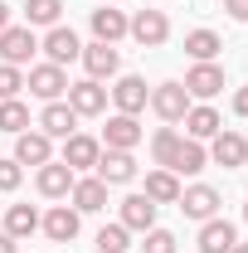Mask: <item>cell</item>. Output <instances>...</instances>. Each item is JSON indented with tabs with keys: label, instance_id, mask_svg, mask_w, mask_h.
I'll return each mask as SVG.
<instances>
[{
	"label": "cell",
	"instance_id": "15",
	"mask_svg": "<svg viewBox=\"0 0 248 253\" xmlns=\"http://www.w3.org/2000/svg\"><path fill=\"white\" fill-rule=\"evenodd\" d=\"M180 210H185L190 219H214L219 214V190H209V185H190V190H180V200H175Z\"/></svg>",
	"mask_w": 248,
	"mask_h": 253
},
{
	"label": "cell",
	"instance_id": "6",
	"mask_svg": "<svg viewBox=\"0 0 248 253\" xmlns=\"http://www.w3.org/2000/svg\"><path fill=\"white\" fill-rule=\"evenodd\" d=\"M141 136H146L141 122L126 117V112H117V117H107V126H102V151H131Z\"/></svg>",
	"mask_w": 248,
	"mask_h": 253
},
{
	"label": "cell",
	"instance_id": "31",
	"mask_svg": "<svg viewBox=\"0 0 248 253\" xmlns=\"http://www.w3.org/2000/svg\"><path fill=\"white\" fill-rule=\"evenodd\" d=\"M126 234H131V229H122V224H102V229H97V253H126L131 249Z\"/></svg>",
	"mask_w": 248,
	"mask_h": 253
},
{
	"label": "cell",
	"instance_id": "18",
	"mask_svg": "<svg viewBox=\"0 0 248 253\" xmlns=\"http://www.w3.org/2000/svg\"><path fill=\"white\" fill-rule=\"evenodd\" d=\"M73 210L78 214H97V210H107V185L97 180V175H88V180H73Z\"/></svg>",
	"mask_w": 248,
	"mask_h": 253
},
{
	"label": "cell",
	"instance_id": "35",
	"mask_svg": "<svg viewBox=\"0 0 248 253\" xmlns=\"http://www.w3.org/2000/svg\"><path fill=\"white\" fill-rule=\"evenodd\" d=\"M224 10H229L234 20H248V0H224Z\"/></svg>",
	"mask_w": 248,
	"mask_h": 253
},
{
	"label": "cell",
	"instance_id": "26",
	"mask_svg": "<svg viewBox=\"0 0 248 253\" xmlns=\"http://www.w3.org/2000/svg\"><path fill=\"white\" fill-rule=\"evenodd\" d=\"M219 49H224V39H219L214 30H190V34H185V54H190L195 63H214Z\"/></svg>",
	"mask_w": 248,
	"mask_h": 253
},
{
	"label": "cell",
	"instance_id": "22",
	"mask_svg": "<svg viewBox=\"0 0 248 253\" xmlns=\"http://www.w3.org/2000/svg\"><path fill=\"white\" fill-rule=\"evenodd\" d=\"M156 210H161V205H151L146 195H126L122 200V229H136V234L156 229Z\"/></svg>",
	"mask_w": 248,
	"mask_h": 253
},
{
	"label": "cell",
	"instance_id": "2",
	"mask_svg": "<svg viewBox=\"0 0 248 253\" xmlns=\"http://www.w3.org/2000/svg\"><path fill=\"white\" fill-rule=\"evenodd\" d=\"M63 102H68L78 117H102V112H107V88H102L97 78H83V83H68Z\"/></svg>",
	"mask_w": 248,
	"mask_h": 253
},
{
	"label": "cell",
	"instance_id": "3",
	"mask_svg": "<svg viewBox=\"0 0 248 253\" xmlns=\"http://www.w3.org/2000/svg\"><path fill=\"white\" fill-rule=\"evenodd\" d=\"M151 107H156L161 122H185V112H190L185 83H161V88H151Z\"/></svg>",
	"mask_w": 248,
	"mask_h": 253
},
{
	"label": "cell",
	"instance_id": "5",
	"mask_svg": "<svg viewBox=\"0 0 248 253\" xmlns=\"http://www.w3.org/2000/svg\"><path fill=\"white\" fill-rule=\"evenodd\" d=\"M34 49H39V39H34L30 25H10V30H0V59L5 63H30L34 59Z\"/></svg>",
	"mask_w": 248,
	"mask_h": 253
},
{
	"label": "cell",
	"instance_id": "40",
	"mask_svg": "<svg viewBox=\"0 0 248 253\" xmlns=\"http://www.w3.org/2000/svg\"><path fill=\"white\" fill-rule=\"evenodd\" d=\"M244 219H248V205H244Z\"/></svg>",
	"mask_w": 248,
	"mask_h": 253
},
{
	"label": "cell",
	"instance_id": "34",
	"mask_svg": "<svg viewBox=\"0 0 248 253\" xmlns=\"http://www.w3.org/2000/svg\"><path fill=\"white\" fill-rule=\"evenodd\" d=\"M20 180H25V170H20V161L10 156V161H0V190L10 195V190H20Z\"/></svg>",
	"mask_w": 248,
	"mask_h": 253
},
{
	"label": "cell",
	"instance_id": "24",
	"mask_svg": "<svg viewBox=\"0 0 248 253\" xmlns=\"http://www.w3.org/2000/svg\"><path fill=\"white\" fill-rule=\"evenodd\" d=\"M141 195H146L151 205H175V200H180V175H170V170L161 166V170L146 175V190H141Z\"/></svg>",
	"mask_w": 248,
	"mask_h": 253
},
{
	"label": "cell",
	"instance_id": "1",
	"mask_svg": "<svg viewBox=\"0 0 248 253\" xmlns=\"http://www.w3.org/2000/svg\"><path fill=\"white\" fill-rule=\"evenodd\" d=\"M126 34H131L141 49H161V44L170 39V20H165V10H136V15L126 20Z\"/></svg>",
	"mask_w": 248,
	"mask_h": 253
},
{
	"label": "cell",
	"instance_id": "16",
	"mask_svg": "<svg viewBox=\"0 0 248 253\" xmlns=\"http://www.w3.org/2000/svg\"><path fill=\"white\" fill-rule=\"evenodd\" d=\"M73 180H78V175H73L63 161H49V166H39V180H34V185H39L44 200H63V195L73 190Z\"/></svg>",
	"mask_w": 248,
	"mask_h": 253
},
{
	"label": "cell",
	"instance_id": "39",
	"mask_svg": "<svg viewBox=\"0 0 248 253\" xmlns=\"http://www.w3.org/2000/svg\"><path fill=\"white\" fill-rule=\"evenodd\" d=\"M229 253H248V244H234V249H229Z\"/></svg>",
	"mask_w": 248,
	"mask_h": 253
},
{
	"label": "cell",
	"instance_id": "38",
	"mask_svg": "<svg viewBox=\"0 0 248 253\" xmlns=\"http://www.w3.org/2000/svg\"><path fill=\"white\" fill-rule=\"evenodd\" d=\"M0 253H15V239L10 234H0Z\"/></svg>",
	"mask_w": 248,
	"mask_h": 253
},
{
	"label": "cell",
	"instance_id": "25",
	"mask_svg": "<svg viewBox=\"0 0 248 253\" xmlns=\"http://www.w3.org/2000/svg\"><path fill=\"white\" fill-rule=\"evenodd\" d=\"M34 229H39V210H34V205H10V210H5V234H10L15 244L30 239Z\"/></svg>",
	"mask_w": 248,
	"mask_h": 253
},
{
	"label": "cell",
	"instance_id": "13",
	"mask_svg": "<svg viewBox=\"0 0 248 253\" xmlns=\"http://www.w3.org/2000/svg\"><path fill=\"white\" fill-rule=\"evenodd\" d=\"M73 126H78V112L68 107V102H44V112H39V131L54 141V136H73Z\"/></svg>",
	"mask_w": 248,
	"mask_h": 253
},
{
	"label": "cell",
	"instance_id": "20",
	"mask_svg": "<svg viewBox=\"0 0 248 253\" xmlns=\"http://www.w3.org/2000/svg\"><path fill=\"white\" fill-rule=\"evenodd\" d=\"M205 161H209V151L200 146V141H190V136H180V146H175V156H170V175H200L205 170Z\"/></svg>",
	"mask_w": 248,
	"mask_h": 253
},
{
	"label": "cell",
	"instance_id": "37",
	"mask_svg": "<svg viewBox=\"0 0 248 253\" xmlns=\"http://www.w3.org/2000/svg\"><path fill=\"white\" fill-rule=\"evenodd\" d=\"M0 30H10V5L0 0Z\"/></svg>",
	"mask_w": 248,
	"mask_h": 253
},
{
	"label": "cell",
	"instance_id": "36",
	"mask_svg": "<svg viewBox=\"0 0 248 253\" xmlns=\"http://www.w3.org/2000/svg\"><path fill=\"white\" fill-rule=\"evenodd\" d=\"M234 112H239V117H248V88H239V93H234Z\"/></svg>",
	"mask_w": 248,
	"mask_h": 253
},
{
	"label": "cell",
	"instance_id": "30",
	"mask_svg": "<svg viewBox=\"0 0 248 253\" xmlns=\"http://www.w3.org/2000/svg\"><path fill=\"white\" fill-rule=\"evenodd\" d=\"M25 15H30V25H59V15H63V0H30L25 5Z\"/></svg>",
	"mask_w": 248,
	"mask_h": 253
},
{
	"label": "cell",
	"instance_id": "19",
	"mask_svg": "<svg viewBox=\"0 0 248 253\" xmlns=\"http://www.w3.org/2000/svg\"><path fill=\"white\" fill-rule=\"evenodd\" d=\"M219 88H224V68L219 63H195L185 73V93L190 97H214Z\"/></svg>",
	"mask_w": 248,
	"mask_h": 253
},
{
	"label": "cell",
	"instance_id": "33",
	"mask_svg": "<svg viewBox=\"0 0 248 253\" xmlns=\"http://www.w3.org/2000/svg\"><path fill=\"white\" fill-rule=\"evenodd\" d=\"M146 253H175V234L170 229H146Z\"/></svg>",
	"mask_w": 248,
	"mask_h": 253
},
{
	"label": "cell",
	"instance_id": "29",
	"mask_svg": "<svg viewBox=\"0 0 248 253\" xmlns=\"http://www.w3.org/2000/svg\"><path fill=\"white\" fill-rule=\"evenodd\" d=\"M175 146H180V131H175V126H161V131L151 136V156H156V166H170Z\"/></svg>",
	"mask_w": 248,
	"mask_h": 253
},
{
	"label": "cell",
	"instance_id": "8",
	"mask_svg": "<svg viewBox=\"0 0 248 253\" xmlns=\"http://www.w3.org/2000/svg\"><path fill=\"white\" fill-rule=\"evenodd\" d=\"M78 59L88 68V78H97V83H102V78H117V68H122V54H117L112 44H102V39H97V44H83Z\"/></svg>",
	"mask_w": 248,
	"mask_h": 253
},
{
	"label": "cell",
	"instance_id": "9",
	"mask_svg": "<svg viewBox=\"0 0 248 253\" xmlns=\"http://www.w3.org/2000/svg\"><path fill=\"white\" fill-rule=\"evenodd\" d=\"M39 49L49 54V63H59V68H63V63H73L78 54H83V39L68 30V25H54V30L44 34V44H39Z\"/></svg>",
	"mask_w": 248,
	"mask_h": 253
},
{
	"label": "cell",
	"instance_id": "12",
	"mask_svg": "<svg viewBox=\"0 0 248 253\" xmlns=\"http://www.w3.org/2000/svg\"><path fill=\"white\" fill-rule=\"evenodd\" d=\"M15 161L20 166H49L54 161V141L44 131H20L15 136Z\"/></svg>",
	"mask_w": 248,
	"mask_h": 253
},
{
	"label": "cell",
	"instance_id": "11",
	"mask_svg": "<svg viewBox=\"0 0 248 253\" xmlns=\"http://www.w3.org/2000/svg\"><path fill=\"white\" fill-rule=\"evenodd\" d=\"M97 156H102V141H93V136H63V166L78 175V170H88V166H97Z\"/></svg>",
	"mask_w": 248,
	"mask_h": 253
},
{
	"label": "cell",
	"instance_id": "21",
	"mask_svg": "<svg viewBox=\"0 0 248 253\" xmlns=\"http://www.w3.org/2000/svg\"><path fill=\"white\" fill-rule=\"evenodd\" d=\"M185 131H190V141H209V136L224 131V117H219L209 102H200V107H190V112H185Z\"/></svg>",
	"mask_w": 248,
	"mask_h": 253
},
{
	"label": "cell",
	"instance_id": "14",
	"mask_svg": "<svg viewBox=\"0 0 248 253\" xmlns=\"http://www.w3.org/2000/svg\"><path fill=\"white\" fill-rule=\"evenodd\" d=\"M209 141H214V146H209V161L224 166V170H234V166L248 161V141L239 136V131H219V136H209Z\"/></svg>",
	"mask_w": 248,
	"mask_h": 253
},
{
	"label": "cell",
	"instance_id": "27",
	"mask_svg": "<svg viewBox=\"0 0 248 253\" xmlns=\"http://www.w3.org/2000/svg\"><path fill=\"white\" fill-rule=\"evenodd\" d=\"M93 34L102 39V44H117V39L126 34V15H122V10H107V5L93 10Z\"/></svg>",
	"mask_w": 248,
	"mask_h": 253
},
{
	"label": "cell",
	"instance_id": "10",
	"mask_svg": "<svg viewBox=\"0 0 248 253\" xmlns=\"http://www.w3.org/2000/svg\"><path fill=\"white\" fill-rule=\"evenodd\" d=\"M93 170H97L102 185H126V180H136V161H131V151H102Z\"/></svg>",
	"mask_w": 248,
	"mask_h": 253
},
{
	"label": "cell",
	"instance_id": "32",
	"mask_svg": "<svg viewBox=\"0 0 248 253\" xmlns=\"http://www.w3.org/2000/svg\"><path fill=\"white\" fill-rule=\"evenodd\" d=\"M20 88H25V73H20L15 63H0V102L20 97Z\"/></svg>",
	"mask_w": 248,
	"mask_h": 253
},
{
	"label": "cell",
	"instance_id": "4",
	"mask_svg": "<svg viewBox=\"0 0 248 253\" xmlns=\"http://www.w3.org/2000/svg\"><path fill=\"white\" fill-rule=\"evenodd\" d=\"M25 88H30L34 97H44V102H59V97L68 93V73H63L59 63H39V68H30Z\"/></svg>",
	"mask_w": 248,
	"mask_h": 253
},
{
	"label": "cell",
	"instance_id": "17",
	"mask_svg": "<svg viewBox=\"0 0 248 253\" xmlns=\"http://www.w3.org/2000/svg\"><path fill=\"white\" fill-rule=\"evenodd\" d=\"M39 229H44L54 244H73V239H78V210H68V205H54V210L39 219Z\"/></svg>",
	"mask_w": 248,
	"mask_h": 253
},
{
	"label": "cell",
	"instance_id": "28",
	"mask_svg": "<svg viewBox=\"0 0 248 253\" xmlns=\"http://www.w3.org/2000/svg\"><path fill=\"white\" fill-rule=\"evenodd\" d=\"M30 126V107L20 102V97H10V102H0V131H10V136H20Z\"/></svg>",
	"mask_w": 248,
	"mask_h": 253
},
{
	"label": "cell",
	"instance_id": "7",
	"mask_svg": "<svg viewBox=\"0 0 248 253\" xmlns=\"http://www.w3.org/2000/svg\"><path fill=\"white\" fill-rule=\"evenodd\" d=\"M112 102H117V112H126V117L146 112V102H151V88H146V78H136V73H122V78H117V88H112Z\"/></svg>",
	"mask_w": 248,
	"mask_h": 253
},
{
	"label": "cell",
	"instance_id": "23",
	"mask_svg": "<svg viewBox=\"0 0 248 253\" xmlns=\"http://www.w3.org/2000/svg\"><path fill=\"white\" fill-rule=\"evenodd\" d=\"M234 244H239V239H234V224L229 219H205V229H200V253H229L234 249Z\"/></svg>",
	"mask_w": 248,
	"mask_h": 253
}]
</instances>
